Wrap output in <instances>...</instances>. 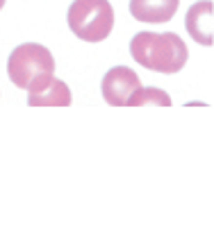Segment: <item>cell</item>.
I'll list each match as a JSON object with an SVG mask.
<instances>
[{"label":"cell","mask_w":214,"mask_h":250,"mask_svg":"<svg viewBox=\"0 0 214 250\" xmlns=\"http://www.w3.org/2000/svg\"><path fill=\"white\" fill-rule=\"evenodd\" d=\"M130 53L134 62L148 71L155 73H178L185 68L189 60L185 41L173 32L155 34V32H139L130 41Z\"/></svg>","instance_id":"1"},{"label":"cell","mask_w":214,"mask_h":250,"mask_svg":"<svg viewBox=\"0 0 214 250\" xmlns=\"http://www.w3.org/2000/svg\"><path fill=\"white\" fill-rule=\"evenodd\" d=\"M7 73L19 89L34 93L55 78V60L48 48L39 43H23V46L14 48L9 55Z\"/></svg>","instance_id":"2"},{"label":"cell","mask_w":214,"mask_h":250,"mask_svg":"<svg viewBox=\"0 0 214 250\" xmlns=\"http://www.w3.org/2000/svg\"><path fill=\"white\" fill-rule=\"evenodd\" d=\"M68 27L78 39L98 43L114 30V9L107 0H75L68 9Z\"/></svg>","instance_id":"3"},{"label":"cell","mask_w":214,"mask_h":250,"mask_svg":"<svg viewBox=\"0 0 214 250\" xmlns=\"http://www.w3.org/2000/svg\"><path fill=\"white\" fill-rule=\"evenodd\" d=\"M141 86L139 75L128 68V66H116L112 71H107V75L103 78V98L107 105L112 107H126L128 98L132 96L137 89Z\"/></svg>","instance_id":"4"},{"label":"cell","mask_w":214,"mask_h":250,"mask_svg":"<svg viewBox=\"0 0 214 250\" xmlns=\"http://www.w3.org/2000/svg\"><path fill=\"white\" fill-rule=\"evenodd\" d=\"M185 27L189 37L201 43V46H214V2L212 0H201L194 7H189L185 16Z\"/></svg>","instance_id":"5"},{"label":"cell","mask_w":214,"mask_h":250,"mask_svg":"<svg viewBox=\"0 0 214 250\" xmlns=\"http://www.w3.org/2000/svg\"><path fill=\"white\" fill-rule=\"evenodd\" d=\"M180 0H130V14L139 23H169L178 12Z\"/></svg>","instance_id":"6"},{"label":"cell","mask_w":214,"mask_h":250,"mask_svg":"<svg viewBox=\"0 0 214 250\" xmlns=\"http://www.w3.org/2000/svg\"><path fill=\"white\" fill-rule=\"evenodd\" d=\"M71 100H73L71 89L57 78H53L39 91L27 93V105L30 107H68Z\"/></svg>","instance_id":"7"},{"label":"cell","mask_w":214,"mask_h":250,"mask_svg":"<svg viewBox=\"0 0 214 250\" xmlns=\"http://www.w3.org/2000/svg\"><path fill=\"white\" fill-rule=\"evenodd\" d=\"M150 105L153 107H171V98H169V93L162 91V89L139 86L126 103V107H150Z\"/></svg>","instance_id":"8"},{"label":"cell","mask_w":214,"mask_h":250,"mask_svg":"<svg viewBox=\"0 0 214 250\" xmlns=\"http://www.w3.org/2000/svg\"><path fill=\"white\" fill-rule=\"evenodd\" d=\"M2 7H5V0H0V9H2Z\"/></svg>","instance_id":"9"}]
</instances>
